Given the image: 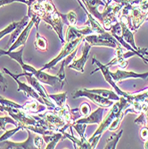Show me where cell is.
I'll use <instances>...</instances> for the list:
<instances>
[{
    "label": "cell",
    "mask_w": 148,
    "mask_h": 149,
    "mask_svg": "<svg viewBox=\"0 0 148 149\" xmlns=\"http://www.w3.org/2000/svg\"><path fill=\"white\" fill-rule=\"evenodd\" d=\"M23 49H24V47H22L19 51H8V50L6 51L3 49H0V56H7L10 58L15 60L22 66L23 72H31V74H33L40 81V82H41V84L51 86L56 91L62 90V88H63V85L66 81L61 79L57 75L53 76V75H50L48 73L45 72L44 71H41V70L37 71L31 64L24 63V62L22 61Z\"/></svg>",
    "instance_id": "cell-1"
},
{
    "label": "cell",
    "mask_w": 148,
    "mask_h": 149,
    "mask_svg": "<svg viewBox=\"0 0 148 149\" xmlns=\"http://www.w3.org/2000/svg\"><path fill=\"white\" fill-rule=\"evenodd\" d=\"M84 41V38H72V39H65V42L63 44V47L60 52L59 55L55 58L53 59L51 62L44 65L40 70L45 71L47 69H50L52 67H55L60 61H62L63 58H65L67 56H69L70 54H72L75 49L78 48L79 45Z\"/></svg>",
    "instance_id": "cell-2"
},
{
    "label": "cell",
    "mask_w": 148,
    "mask_h": 149,
    "mask_svg": "<svg viewBox=\"0 0 148 149\" xmlns=\"http://www.w3.org/2000/svg\"><path fill=\"white\" fill-rule=\"evenodd\" d=\"M18 78L21 77V76H24L27 80H28V82L30 83V85L31 87L34 88V89L38 93V95L40 97H41V98L43 99L45 104L47 106V109L48 110H54L55 108L57 106L56 104V103H54L53 100L49 97V95L47 93L46 89L44 88V87L41 85V82L33 75L31 74V72H24L23 73H21V74H18L16 75Z\"/></svg>",
    "instance_id": "cell-3"
},
{
    "label": "cell",
    "mask_w": 148,
    "mask_h": 149,
    "mask_svg": "<svg viewBox=\"0 0 148 149\" xmlns=\"http://www.w3.org/2000/svg\"><path fill=\"white\" fill-rule=\"evenodd\" d=\"M84 40L93 46H104V47H113L117 48L120 45H122L120 43L118 42V40L110 33L108 32H103L99 33L98 35H88L84 38Z\"/></svg>",
    "instance_id": "cell-4"
},
{
    "label": "cell",
    "mask_w": 148,
    "mask_h": 149,
    "mask_svg": "<svg viewBox=\"0 0 148 149\" xmlns=\"http://www.w3.org/2000/svg\"><path fill=\"white\" fill-rule=\"evenodd\" d=\"M73 98H79V97H87L88 99L91 100L93 103L97 104V105L104 107V108H107V107H111L113 104V100L107 99L103 97L102 96L96 93H92L88 91L86 88L84 89H78L76 90L75 93H73L72 95Z\"/></svg>",
    "instance_id": "cell-5"
},
{
    "label": "cell",
    "mask_w": 148,
    "mask_h": 149,
    "mask_svg": "<svg viewBox=\"0 0 148 149\" xmlns=\"http://www.w3.org/2000/svg\"><path fill=\"white\" fill-rule=\"evenodd\" d=\"M4 72H5L6 73H7L8 75H10L13 79H15V80L16 81V83H17V85H18V89H17L18 92L22 91V92L24 93V95L26 96V97H28V98H32V99H36V100L39 101L40 103L45 104L44 101H43V99L41 98V97L39 96L38 93L34 89L33 87L28 86V85L25 84V83L21 82V81L19 80V78L16 76V74H13V73L10 72L6 68H4Z\"/></svg>",
    "instance_id": "cell-6"
},
{
    "label": "cell",
    "mask_w": 148,
    "mask_h": 149,
    "mask_svg": "<svg viewBox=\"0 0 148 149\" xmlns=\"http://www.w3.org/2000/svg\"><path fill=\"white\" fill-rule=\"evenodd\" d=\"M26 130L28 132V139H27V140H25L24 142L16 143V142L5 140L0 143H1V145L4 146V148H7V149H34V148H37L34 144V137H35L34 132L30 130Z\"/></svg>",
    "instance_id": "cell-7"
},
{
    "label": "cell",
    "mask_w": 148,
    "mask_h": 149,
    "mask_svg": "<svg viewBox=\"0 0 148 149\" xmlns=\"http://www.w3.org/2000/svg\"><path fill=\"white\" fill-rule=\"evenodd\" d=\"M93 64H97V66H98V69L97 70H100L101 72H102V73H103V75H104V79H105V80L108 82L109 84H111L112 86H113V88L115 89V91L117 92V94L119 95V96H120V97H129V95L126 93V92H124V91H122L120 90L119 88H118V86H117V84H115V81L113 79V78H112V75H111V72H110V71H109V69H108V66L107 65H104V64H102L101 63H99L95 57L93 58V63H92ZM97 70H95L93 72H92V74L94 73V72H96V71H97Z\"/></svg>",
    "instance_id": "cell-8"
},
{
    "label": "cell",
    "mask_w": 148,
    "mask_h": 149,
    "mask_svg": "<svg viewBox=\"0 0 148 149\" xmlns=\"http://www.w3.org/2000/svg\"><path fill=\"white\" fill-rule=\"evenodd\" d=\"M92 46L89 45L86 40H84V45H83V47H82V56L80 58L75 60V61H72V63H70L68 65V67L72 70H74V71H77L79 72H84V66L88 61V54H89V51L91 49Z\"/></svg>",
    "instance_id": "cell-9"
},
{
    "label": "cell",
    "mask_w": 148,
    "mask_h": 149,
    "mask_svg": "<svg viewBox=\"0 0 148 149\" xmlns=\"http://www.w3.org/2000/svg\"><path fill=\"white\" fill-rule=\"evenodd\" d=\"M103 113H104V107H99L96 111L90 113L86 117L79 118L75 120V123H85V124H100L103 120Z\"/></svg>",
    "instance_id": "cell-10"
},
{
    "label": "cell",
    "mask_w": 148,
    "mask_h": 149,
    "mask_svg": "<svg viewBox=\"0 0 148 149\" xmlns=\"http://www.w3.org/2000/svg\"><path fill=\"white\" fill-rule=\"evenodd\" d=\"M33 26H34V22H33L32 20H31V22H29V23L27 24V26L23 29V31L21 32V34H20L19 37L16 38L15 41L13 42V44L7 50H8V51H15V50L17 47H24Z\"/></svg>",
    "instance_id": "cell-11"
},
{
    "label": "cell",
    "mask_w": 148,
    "mask_h": 149,
    "mask_svg": "<svg viewBox=\"0 0 148 149\" xmlns=\"http://www.w3.org/2000/svg\"><path fill=\"white\" fill-rule=\"evenodd\" d=\"M112 78L115 81V82H120L122 79H145L148 77V72L146 73H136L133 72H125V71H122V70H118L116 72H111Z\"/></svg>",
    "instance_id": "cell-12"
},
{
    "label": "cell",
    "mask_w": 148,
    "mask_h": 149,
    "mask_svg": "<svg viewBox=\"0 0 148 149\" xmlns=\"http://www.w3.org/2000/svg\"><path fill=\"white\" fill-rule=\"evenodd\" d=\"M47 106L45 105V104H42L39 101L36 99H32V98H31L30 101H28L24 105H22V110H24L29 114L40 113L41 112L47 111Z\"/></svg>",
    "instance_id": "cell-13"
},
{
    "label": "cell",
    "mask_w": 148,
    "mask_h": 149,
    "mask_svg": "<svg viewBox=\"0 0 148 149\" xmlns=\"http://www.w3.org/2000/svg\"><path fill=\"white\" fill-rule=\"evenodd\" d=\"M43 138H44V140L47 144V146H46L47 149L56 148L58 142L63 141V139H66L64 134L63 132H60V131L54 132L53 134H50V135H44Z\"/></svg>",
    "instance_id": "cell-14"
},
{
    "label": "cell",
    "mask_w": 148,
    "mask_h": 149,
    "mask_svg": "<svg viewBox=\"0 0 148 149\" xmlns=\"http://www.w3.org/2000/svg\"><path fill=\"white\" fill-rule=\"evenodd\" d=\"M29 18H30V17H29L28 15L25 16V17H23V18L19 22L18 26H17L16 28H15V30H13V31L11 33L10 39H9V41H8V43H7V46H6L7 49H8L9 46H12V45L13 44V42L15 41L16 38H17L19 37V35L21 34V32L23 31V29L27 26V24H28V22H29V20H30Z\"/></svg>",
    "instance_id": "cell-15"
},
{
    "label": "cell",
    "mask_w": 148,
    "mask_h": 149,
    "mask_svg": "<svg viewBox=\"0 0 148 149\" xmlns=\"http://www.w3.org/2000/svg\"><path fill=\"white\" fill-rule=\"evenodd\" d=\"M77 50H78V48L77 49H75L72 54H70L69 56H67L65 58H63V60H62V63H61V68H60V71H59V72L57 73V76L61 79H63V80H65V67H67L68 66L70 63H71V62H72V60L75 58V56H76V54H77ZM66 81V80H65Z\"/></svg>",
    "instance_id": "cell-16"
},
{
    "label": "cell",
    "mask_w": 148,
    "mask_h": 149,
    "mask_svg": "<svg viewBox=\"0 0 148 149\" xmlns=\"http://www.w3.org/2000/svg\"><path fill=\"white\" fill-rule=\"evenodd\" d=\"M64 134V136L66 137V139H69L70 140H72V142L73 143V146H74V148H82V149H85V148H92L88 140H82L81 139H77L76 137H74L73 135H70L68 134L66 131H63V132Z\"/></svg>",
    "instance_id": "cell-17"
},
{
    "label": "cell",
    "mask_w": 148,
    "mask_h": 149,
    "mask_svg": "<svg viewBox=\"0 0 148 149\" xmlns=\"http://www.w3.org/2000/svg\"><path fill=\"white\" fill-rule=\"evenodd\" d=\"M88 91L92 92V93H96L98 94L100 96H102L104 98L110 99V100H113V101H119L120 100V97L118 94H115L113 91L112 90H108V89H88L86 88Z\"/></svg>",
    "instance_id": "cell-18"
},
{
    "label": "cell",
    "mask_w": 148,
    "mask_h": 149,
    "mask_svg": "<svg viewBox=\"0 0 148 149\" xmlns=\"http://www.w3.org/2000/svg\"><path fill=\"white\" fill-rule=\"evenodd\" d=\"M34 45H35L36 49L40 52H46L48 49L47 39L45 38L44 37L40 36L38 33V31H37V32H36V39H35Z\"/></svg>",
    "instance_id": "cell-19"
},
{
    "label": "cell",
    "mask_w": 148,
    "mask_h": 149,
    "mask_svg": "<svg viewBox=\"0 0 148 149\" xmlns=\"http://www.w3.org/2000/svg\"><path fill=\"white\" fill-rule=\"evenodd\" d=\"M49 97L55 101L56 104L59 107H63L66 105V98H67V93H59V94H54L49 95Z\"/></svg>",
    "instance_id": "cell-20"
},
{
    "label": "cell",
    "mask_w": 148,
    "mask_h": 149,
    "mask_svg": "<svg viewBox=\"0 0 148 149\" xmlns=\"http://www.w3.org/2000/svg\"><path fill=\"white\" fill-rule=\"evenodd\" d=\"M122 132L123 130H120L119 133H113L110 138L107 139V144L105 146V149H114L116 148V146H117V143L119 141V139H120V137H122Z\"/></svg>",
    "instance_id": "cell-21"
},
{
    "label": "cell",
    "mask_w": 148,
    "mask_h": 149,
    "mask_svg": "<svg viewBox=\"0 0 148 149\" xmlns=\"http://www.w3.org/2000/svg\"><path fill=\"white\" fill-rule=\"evenodd\" d=\"M7 123H11L13 125L15 126H19L18 123L17 121H15V120H13L11 116H0V130L2 131H6V125Z\"/></svg>",
    "instance_id": "cell-22"
},
{
    "label": "cell",
    "mask_w": 148,
    "mask_h": 149,
    "mask_svg": "<svg viewBox=\"0 0 148 149\" xmlns=\"http://www.w3.org/2000/svg\"><path fill=\"white\" fill-rule=\"evenodd\" d=\"M63 20L64 22V24H67L68 26L75 25L77 22L76 13L73 11H71L67 15H63Z\"/></svg>",
    "instance_id": "cell-23"
},
{
    "label": "cell",
    "mask_w": 148,
    "mask_h": 149,
    "mask_svg": "<svg viewBox=\"0 0 148 149\" xmlns=\"http://www.w3.org/2000/svg\"><path fill=\"white\" fill-rule=\"evenodd\" d=\"M77 110H78V112H79V113L80 115V118L86 117L91 113V107H90L88 103L84 102V103L81 104V105H80L79 108H77Z\"/></svg>",
    "instance_id": "cell-24"
},
{
    "label": "cell",
    "mask_w": 148,
    "mask_h": 149,
    "mask_svg": "<svg viewBox=\"0 0 148 149\" xmlns=\"http://www.w3.org/2000/svg\"><path fill=\"white\" fill-rule=\"evenodd\" d=\"M87 125L88 124H85V123H73L72 124V128L76 130V131L79 133V138L82 140H87L85 138V130L87 128Z\"/></svg>",
    "instance_id": "cell-25"
},
{
    "label": "cell",
    "mask_w": 148,
    "mask_h": 149,
    "mask_svg": "<svg viewBox=\"0 0 148 149\" xmlns=\"http://www.w3.org/2000/svg\"><path fill=\"white\" fill-rule=\"evenodd\" d=\"M18 24H19V22H12L10 25H8L7 27H6V28H5L4 30L0 31V39L3 38L5 36H6V35L10 34V33H12V32L13 31V30H15V29L16 28V27L18 26Z\"/></svg>",
    "instance_id": "cell-26"
},
{
    "label": "cell",
    "mask_w": 148,
    "mask_h": 149,
    "mask_svg": "<svg viewBox=\"0 0 148 149\" xmlns=\"http://www.w3.org/2000/svg\"><path fill=\"white\" fill-rule=\"evenodd\" d=\"M20 130H22V126H17L16 128L13 129V130H6L5 133L2 135L1 137H0V142L2 141H5V140H7L8 139H10L13 135H15L17 131H19Z\"/></svg>",
    "instance_id": "cell-27"
},
{
    "label": "cell",
    "mask_w": 148,
    "mask_h": 149,
    "mask_svg": "<svg viewBox=\"0 0 148 149\" xmlns=\"http://www.w3.org/2000/svg\"><path fill=\"white\" fill-rule=\"evenodd\" d=\"M34 144L37 148H46L47 144L44 140V138L42 135L36 134L34 137Z\"/></svg>",
    "instance_id": "cell-28"
},
{
    "label": "cell",
    "mask_w": 148,
    "mask_h": 149,
    "mask_svg": "<svg viewBox=\"0 0 148 149\" xmlns=\"http://www.w3.org/2000/svg\"><path fill=\"white\" fill-rule=\"evenodd\" d=\"M34 0H0V7L3 6H6L7 4H10V3H13V2H21V3H25L28 6H30Z\"/></svg>",
    "instance_id": "cell-29"
},
{
    "label": "cell",
    "mask_w": 148,
    "mask_h": 149,
    "mask_svg": "<svg viewBox=\"0 0 148 149\" xmlns=\"http://www.w3.org/2000/svg\"><path fill=\"white\" fill-rule=\"evenodd\" d=\"M141 139L145 141H146L148 139V126H144L141 129Z\"/></svg>",
    "instance_id": "cell-30"
},
{
    "label": "cell",
    "mask_w": 148,
    "mask_h": 149,
    "mask_svg": "<svg viewBox=\"0 0 148 149\" xmlns=\"http://www.w3.org/2000/svg\"><path fill=\"white\" fill-rule=\"evenodd\" d=\"M0 84L2 85V88H3V90L6 91V88H7V81L6 79H5V77L3 76V74L0 72Z\"/></svg>",
    "instance_id": "cell-31"
},
{
    "label": "cell",
    "mask_w": 148,
    "mask_h": 149,
    "mask_svg": "<svg viewBox=\"0 0 148 149\" xmlns=\"http://www.w3.org/2000/svg\"><path fill=\"white\" fill-rule=\"evenodd\" d=\"M0 111H1V112H5V111H4V105H1V104H0Z\"/></svg>",
    "instance_id": "cell-32"
},
{
    "label": "cell",
    "mask_w": 148,
    "mask_h": 149,
    "mask_svg": "<svg viewBox=\"0 0 148 149\" xmlns=\"http://www.w3.org/2000/svg\"><path fill=\"white\" fill-rule=\"evenodd\" d=\"M2 97H2V96H0V98H2Z\"/></svg>",
    "instance_id": "cell-33"
}]
</instances>
